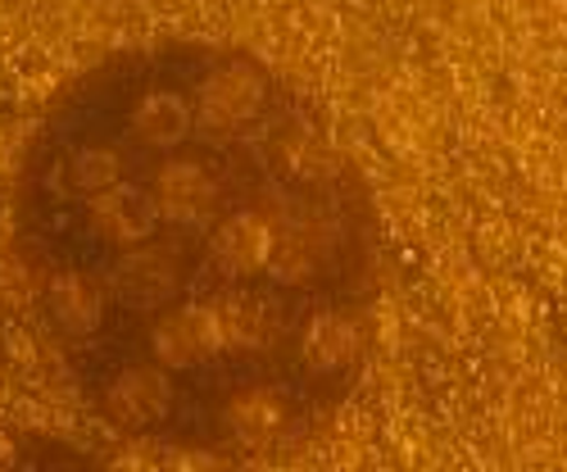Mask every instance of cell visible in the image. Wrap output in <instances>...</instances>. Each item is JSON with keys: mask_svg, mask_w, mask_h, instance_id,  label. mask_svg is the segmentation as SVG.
<instances>
[{"mask_svg": "<svg viewBox=\"0 0 567 472\" xmlns=\"http://www.w3.org/2000/svg\"><path fill=\"white\" fill-rule=\"evenodd\" d=\"M45 305H51V318L73 337L96 332L105 322V291L82 273H60L51 287H45Z\"/></svg>", "mask_w": 567, "mask_h": 472, "instance_id": "30bf717a", "label": "cell"}, {"mask_svg": "<svg viewBox=\"0 0 567 472\" xmlns=\"http://www.w3.org/2000/svg\"><path fill=\"white\" fill-rule=\"evenodd\" d=\"M151 192L159 201V214L168 223H182V227H196V223L214 218V209H218V182L196 160H168V164H159Z\"/></svg>", "mask_w": 567, "mask_h": 472, "instance_id": "277c9868", "label": "cell"}, {"mask_svg": "<svg viewBox=\"0 0 567 472\" xmlns=\"http://www.w3.org/2000/svg\"><path fill=\"white\" fill-rule=\"evenodd\" d=\"M118 173H123V160H118V151H110V146H82V151L69 160V182H73L78 196H96V192H105V186L123 182Z\"/></svg>", "mask_w": 567, "mask_h": 472, "instance_id": "4fadbf2b", "label": "cell"}, {"mask_svg": "<svg viewBox=\"0 0 567 472\" xmlns=\"http://www.w3.org/2000/svg\"><path fill=\"white\" fill-rule=\"evenodd\" d=\"M192 123H196V114L177 91H151V96L132 110V132L141 146H151V151H177L182 141L192 136Z\"/></svg>", "mask_w": 567, "mask_h": 472, "instance_id": "9c48e42d", "label": "cell"}, {"mask_svg": "<svg viewBox=\"0 0 567 472\" xmlns=\"http://www.w3.org/2000/svg\"><path fill=\"white\" fill-rule=\"evenodd\" d=\"M177 291V255L151 250V246H132L114 264V296L127 309H159Z\"/></svg>", "mask_w": 567, "mask_h": 472, "instance_id": "52a82bcc", "label": "cell"}, {"mask_svg": "<svg viewBox=\"0 0 567 472\" xmlns=\"http://www.w3.org/2000/svg\"><path fill=\"white\" fill-rule=\"evenodd\" d=\"M264 110V78L250 64H223L200 82V123L231 132Z\"/></svg>", "mask_w": 567, "mask_h": 472, "instance_id": "3957f363", "label": "cell"}, {"mask_svg": "<svg viewBox=\"0 0 567 472\" xmlns=\"http://www.w3.org/2000/svg\"><path fill=\"white\" fill-rule=\"evenodd\" d=\"M86 218H91V227H96L110 246L132 250V246L151 242L164 214H159L155 192H146V186H136V182H114V186H105V192L91 196Z\"/></svg>", "mask_w": 567, "mask_h": 472, "instance_id": "7a4b0ae2", "label": "cell"}, {"mask_svg": "<svg viewBox=\"0 0 567 472\" xmlns=\"http://www.w3.org/2000/svg\"><path fill=\"white\" fill-rule=\"evenodd\" d=\"M223 422L236 445L246 450H264L277 441V432L287 428V400L268 387H250L241 396H231L227 409H223Z\"/></svg>", "mask_w": 567, "mask_h": 472, "instance_id": "ba28073f", "label": "cell"}, {"mask_svg": "<svg viewBox=\"0 0 567 472\" xmlns=\"http://www.w3.org/2000/svg\"><path fill=\"white\" fill-rule=\"evenodd\" d=\"M14 454H19V450H14V441H10L6 432H0V468H10V463H14Z\"/></svg>", "mask_w": 567, "mask_h": 472, "instance_id": "5bb4252c", "label": "cell"}, {"mask_svg": "<svg viewBox=\"0 0 567 472\" xmlns=\"http://www.w3.org/2000/svg\"><path fill=\"white\" fill-rule=\"evenodd\" d=\"M209 250H214V264H218L223 273H231V277H250V273H259V268L272 264L277 232H272L259 214L241 209V214H227V218L214 227Z\"/></svg>", "mask_w": 567, "mask_h": 472, "instance_id": "8992f818", "label": "cell"}, {"mask_svg": "<svg viewBox=\"0 0 567 472\" xmlns=\"http://www.w3.org/2000/svg\"><path fill=\"white\" fill-rule=\"evenodd\" d=\"M105 404H110L114 422H123V428H151V422H159L173 409L168 368L164 363H132V368H123L110 382V391H105Z\"/></svg>", "mask_w": 567, "mask_h": 472, "instance_id": "5b68a950", "label": "cell"}, {"mask_svg": "<svg viewBox=\"0 0 567 472\" xmlns=\"http://www.w3.org/2000/svg\"><path fill=\"white\" fill-rule=\"evenodd\" d=\"M218 318H223V332H227V350H264L272 341V332H277L268 305L250 300V296L218 300Z\"/></svg>", "mask_w": 567, "mask_h": 472, "instance_id": "7c38bea8", "label": "cell"}, {"mask_svg": "<svg viewBox=\"0 0 567 472\" xmlns=\"http://www.w3.org/2000/svg\"><path fill=\"white\" fill-rule=\"evenodd\" d=\"M359 355V327L346 314H313L300 337V359L313 372H341Z\"/></svg>", "mask_w": 567, "mask_h": 472, "instance_id": "8fae6325", "label": "cell"}, {"mask_svg": "<svg viewBox=\"0 0 567 472\" xmlns=\"http://www.w3.org/2000/svg\"><path fill=\"white\" fill-rule=\"evenodd\" d=\"M223 350H227V332H223L218 305H182V309L164 314L155 322V332H151V355L168 372L209 363Z\"/></svg>", "mask_w": 567, "mask_h": 472, "instance_id": "6da1fadb", "label": "cell"}]
</instances>
